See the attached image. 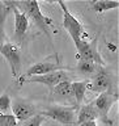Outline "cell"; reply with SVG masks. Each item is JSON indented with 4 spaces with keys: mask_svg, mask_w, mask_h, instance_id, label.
I'll list each match as a JSON object with an SVG mask.
<instances>
[{
    "mask_svg": "<svg viewBox=\"0 0 119 126\" xmlns=\"http://www.w3.org/2000/svg\"><path fill=\"white\" fill-rule=\"evenodd\" d=\"M11 5L16 7L20 12L26 15L29 20H33L34 24L38 28H41L42 32H45L47 37H50V32L47 29L49 25H53V20L46 17L39 9V3L35 0H29V1H8Z\"/></svg>",
    "mask_w": 119,
    "mask_h": 126,
    "instance_id": "6da1fadb",
    "label": "cell"
},
{
    "mask_svg": "<svg viewBox=\"0 0 119 126\" xmlns=\"http://www.w3.org/2000/svg\"><path fill=\"white\" fill-rule=\"evenodd\" d=\"M58 4L62 7V11H63V26H64V29L67 32H68L71 38L73 39L75 46L79 47L81 45V42L84 41V37L86 35V32L84 29V26H82V24L68 11V8H67V5L64 3L59 1Z\"/></svg>",
    "mask_w": 119,
    "mask_h": 126,
    "instance_id": "7a4b0ae2",
    "label": "cell"
},
{
    "mask_svg": "<svg viewBox=\"0 0 119 126\" xmlns=\"http://www.w3.org/2000/svg\"><path fill=\"white\" fill-rule=\"evenodd\" d=\"M73 106H60V105H46L43 108L42 112H39V114H42L46 118H51V120L63 124L66 126H71L73 124H76V113H75Z\"/></svg>",
    "mask_w": 119,
    "mask_h": 126,
    "instance_id": "3957f363",
    "label": "cell"
},
{
    "mask_svg": "<svg viewBox=\"0 0 119 126\" xmlns=\"http://www.w3.org/2000/svg\"><path fill=\"white\" fill-rule=\"evenodd\" d=\"M88 89L92 92L102 93V92H113V76L106 68L100 66L96 74L92 76L90 81H88Z\"/></svg>",
    "mask_w": 119,
    "mask_h": 126,
    "instance_id": "277c9868",
    "label": "cell"
},
{
    "mask_svg": "<svg viewBox=\"0 0 119 126\" xmlns=\"http://www.w3.org/2000/svg\"><path fill=\"white\" fill-rule=\"evenodd\" d=\"M0 54L7 59L8 64L11 67V72L13 78H18L21 74V51H20L18 46L11 42H5L0 49Z\"/></svg>",
    "mask_w": 119,
    "mask_h": 126,
    "instance_id": "5b68a950",
    "label": "cell"
},
{
    "mask_svg": "<svg viewBox=\"0 0 119 126\" xmlns=\"http://www.w3.org/2000/svg\"><path fill=\"white\" fill-rule=\"evenodd\" d=\"M71 80V75L68 74V70H60V71H55L51 74L41 75V76H31L29 79H24V81L27 83H41V84L47 85L50 89H54L58 84H60L63 81Z\"/></svg>",
    "mask_w": 119,
    "mask_h": 126,
    "instance_id": "8992f818",
    "label": "cell"
},
{
    "mask_svg": "<svg viewBox=\"0 0 119 126\" xmlns=\"http://www.w3.org/2000/svg\"><path fill=\"white\" fill-rule=\"evenodd\" d=\"M117 101H118V96L114 92H102V93H100V96L93 101L94 108H96L97 114H98V118H101L104 122L111 124V122L107 120V114H109L110 109L113 108V105L115 104Z\"/></svg>",
    "mask_w": 119,
    "mask_h": 126,
    "instance_id": "52a82bcc",
    "label": "cell"
},
{
    "mask_svg": "<svg viewBox=\"0 0 119 126\" xmlns=\"http://www.w3.org/2000/svg\"><path fill=\"white\" fill-rule=\"evenodd\" d=\"M11 109L13 110V116L17 120V122H25L26 120L39 113L34 104L26 100H22V98H14L12 101Z\"/></svg>",
    "mask_w": 119,
    "mask_h": 126,
    "instance_id": "ba28073f",
    "label": "cell"
},
{
    "mask_svg": "<svg viewBox=\"0 0 119 126\" xmlns=\"http://www.w3.org/2000/svg\"><path fill=\"white\" fill-rule=\"evenodd\" d=\"M3 4L9 8L11 11H13V15H14V41L17 42V45H20V43H22L24 38L26 35V32L29 29V18L26 17L25 13L20 12L17 8L11 5L8 1H4Z\"/></svg>",
    "mask_w": 119,
    "mask_h": 126,
    "instance_id": "9c48e42d",
    "label": "cell"
},
{
    "mask_svg": "<svg viewBox=\"0 0 119 126\" xmlns=\"http://www.w3.org/2000/svg\"><path fill=\"white\" fill-rule=\"evenodd\" d=\"M60 70H71L67 68L62 64L60 62H53V61H45V62H39L35 63L26 71L25 76L31 78V76H41V75H46V74H51L55 71H60Z\"/></svg>",
    "mask_w": 119,
    "mask_h": 126,
    "instance_id": "30bf717a",
    "label": "cell"
},
{
    "mask_svg": "<svg viewBox=\"0 0 119 126\" xmlns=\"http://www.w3.org/2000/svg\"><path fill=\"white\" fill-rule=\"evenodd\" d=\"M76 50H77L79 61H92V62H96L97 64L102 66V59L100 57V54H98L96 41L88 42L86 39H84L81 42V45L76 47Z\"/></svg>",
    "mask_w": 119,
    "mask_h": 126,
    "instance_id": "8fae6325",
    "label": "cell"
},
{
    "mask_svg": "<svg viewBox=\"0 0 119 126\" xmlns=\"http://www.w3.org/2000/svg\"><path fill=\"white\" fill-rule=\"evenodd\" d=\"M98 118V114H97V110L94 108V104L93 102H89L86 105H82L77 112V121L76 124L79 125H82V124H86V122H92V121H96Z\"/></svg>",
    "mask_w": 119,
    "mask_h": 126,
    "instance_id": "7c38bea8",
    "label": "cell"
},
{
    "mask_svg": "<svg viewBox=\"0 0 119 126\" xmlns=\"http://www.w3.org/2000/svg\"><path fill=\"white\" fill-rule=\"evenodd\" d=\"M86 89H88V81L82 80V81H75L72 83V94L75 98V109H79L80 105L82 104L84 98L86 96Z\"/></svg>",
    "mask_w": 119,
    "mask_h": 126,
    "instance_id": "4fadbf2b",
    "label": "cell"
},
{
    "mask_svg": "<svg viewBox=\"0 0 119 126\" xmlns=\"http://www.w3.org/2000/svg\"><path fill=\"white\" fill-rule=\"evenodd\" d=\"M90 7L96 13H104L106 11H111L119 7V1H114V0H98V1H92Z\"/></svg>",
    "mask_w": 119,
    "mask_h": 126,
    "instance_id": "5bb4252c",
    "label": "cell"
},
{
    "mask_svg": "<svg viewBox=\"0 0 119 126\" xmlns=\"http://www.w3.org/2000/svg\"><path fill=\"white\" fill-rule=\"evenodd\" d=\"M100 66L101 64H97L96 62H92V61H79L76 71L81 75H85V76H93Z\"/></svg>",
    "mask_w": 119,
    "mask_h": 126,
    "instance_id": "9a60e30c",
    "label": "cell"
},
{
    "mask_svg": "<svg viewBox=\"0 0 119 126\" xmlns=\"http://www.w3.org/2000/svg\"><path fill=\"white\" fill-rule=\"evenodd\" d=\"M53 91V93L58 94L60 97H64L67 100H72L73 98V94H72V81L71 80H67V81H63L60 84H58Z\"/></svg>",
    "mask_w": 119,
    "mask_h": 126,
    "instance_id": "2e32d148",
    "label": "cell"
},
{
    "mask_svg": "<svg viewBox=\"0 0 119 126\" xmlns=\"http://www.w3.org/2000/svg\"><path fill=\"white\" fill-rule=\"evenodd\" d=\"M9 8L5 7L4 4L0 5V49L5 43V21L9 13Z\"/></svg>",
    "mask_w": 119,
    "mask_h": 126,
    "instance_id": "e0dca14e",
    "label": "cell"
},
{
    "mask_svg": "<svg viewBox=\"0 0 119 126\" xmlns=\"http://www.w3.org/2000/svg\"><path fill=\"white\" fill-rule=\"evenodd\" d=\"M12 105V98L8 93H4L0 96V113L1 114H9Z\"/></svg>",
    "mask_w": 119,
    "mask_h": 126,
    "instance_id": "ac0fdd59",
    "label": "cell"
},
{
    "mask_svg": "<svg viewBox=\"0 0 119 126\" xmlns=\"http://www.w3.org/2000/svg\"><path fill=\"white\" fill-rule=\"evenodd\" d=\"M0 126H18L17 120L13 114H1L0 113Z\"/></svg>",
    "mask_w": 119,
    "mask_h": 126,
    "instance_id": "d6986e66",
    "label": "cell"
},
{
    "mask_svg": "<svg viewBox=\"0 0 119 126\" xmlns=\"http://www.w3.org/2000/svg\"><path fill=\"white\" fill-rule=\"evenodd\" d=\"M46 121V117H43L42 114H35L29 120H26L25 122H22V126H41L43 122Z\"/></svg>",
    "mask_w": 119,
    "mask_h": 126,
    "instance_id": "ffe728a7",
    "label": "cell"
},
{
    "mask_svg": "<svg viewBox=\"0 0 119 126\" xmlns=\"http://www.w3.org/2000/svg\"><path fill=\"white\" fill-rule=\"evenodd\" d=\"M79 126H97V122L96 121H92V122H86V124L79 125Z\"/></svg>",
    "mask_w": 119,
    "mask_h": 126,
    "instance_id": "44dd1931",
    "label": "cell"
}]
</instances>
